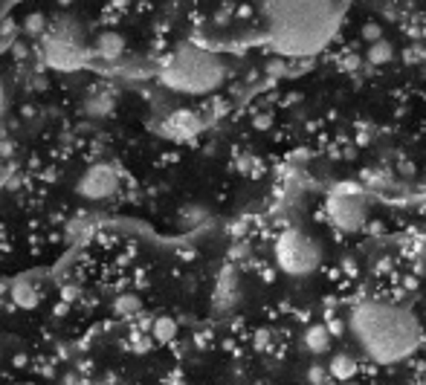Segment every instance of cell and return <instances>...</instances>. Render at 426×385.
I'll use <instances>...</instances> for the list:
<instances>
[{
	"label": "cell",
	"instance_id": "5",
	"mask_svg": "<svg viewBox=\"0 0 426 385\" xmlns=\"http://www.w3.org/2000/svg\"><path fill=\"white\" fill-rule=\"evenodd\" d=\"M116 188H119V174H116V168L110 163L90 165L79 177V183H75V191L87 200H108L110 195H116Z\"/></svg>",
	"mask_w": 426,
	"mask_h": 385
},
{
	"label": "cell",
	"instance_id": "15",
	"mask_svg": "<svg viewBox=\"0 0 426 385\" xmlns=\"http://www.w3.org/2000/svg\"><path fill=\"white\" fill-rule=\"evenodd\" d=\"M0 122H3V87H0Z\"/></svg>",
	"mask_w": 426,
	"mask_h": 385
},
{
	"label": "cell",
	"instance_id": "12",
	"mask_svg": "<svg viewBox=\"0 0 426 385\" xmlns=\"http://www.w3.org/2000/svg\"><path fill=\"white\" fill-rule=\"evenodd\" d=\"M113 310L119 313V316H131V313L140 310V301H137V296H122L119 301L113 304Z\"/></svg>",
	"mask_w": 426,
	"mask_h": 385
},
{
	"label": "cell",
	"instance_id": "9",
	"mask_svg": "<svg viewBox=\"0 0 426 385\" xmlns=\"http://www.w3.org/2000/svg\"><path fill=\"white\" fill-rule=\"evenodd\" d=\"M12 301L17 307H24V310H32L38 304V290L29 281H17V284H12Z\"/></svg>",
	"mask_w": 426,
	"mask_h": 385
},
{
	"label": "cell",
	"instance_id": "1",
	"mask_svg": "<svg viewBox=\"0 0 426 385\" xmlns=\"http://www.w3.org/2000/svg\"><path fill=\"white\" fill-rule=\"evenodd\" d=\"M351 333L365 356L395 365L412 356L423 342V327L412 310L392 301H362L351 310Z\"/></svg>",
	"mask_w": 426,
	"mask_h": 385
},
{
	"label": "cell",
	"instance_id": "14",
	"mask_svg": "<svg viewBox=\"0 0 426 385\" xmlns=\"http://www.w3.org/2000/svg\"><path fill=\"white\" fill-rule=\"evenodd\" d=\"M362 35L369 38V44H377V41H380V27H374V24H372V27H365Z\"/></svg>",
	"mask_w": 426,
	"mask_h": 385
},
{
	"label": "cell",
	"instance_id": "10",
	"mask_svg": "<svg viewBox=\"0 0 426 385\" xmlns=\"http://www.w3.org/2000/svg\"><path fill=\"white\" fill-rule=\"evenodd\" d=\"M174 333H177V324H174L171 319H157V322H154V327H151V336L157 339V342H171Z\"/></svg>",
	"mask_w": 426,
	"mask_h": 385
},
{
	"label": "cell",
	"instance_id": "13",
	"mask_svg": "<svg viewBox=\"0 0 426 385\" xmlns=\"http://www.w3.org/2000/svg\"><path fill=\"white\" fill-rule=\"evenodd\" d=\"M328 377H331V374H328L325 368H319V365H316V368H311V382H316V385H322Z\"/></svg>",
	"mask_w": 426,
	"mask_h": 385
},
{
	"label": "cell",
	"instance_id": "16",
	"mask_svg": "<svg viewBox=\"0 0 426 385\" xmlns=\"http://www.w3.org/2000/svg\"><path fill=\"white\" fill-rule=\"evenodd\" d=\"M420 261L426 264V241H423V246H420Z\"/></svg>",
	"mask_w": 426,
	"mask_h": 385
},
{
	"label": "cell",
	"instance_id": "8",
	"mask_svg": "<svg viewBox=\"0 0 426 385\" xmlns=\"http://www.w3.org/2000/svg\"><path fill=\"white\" fill-rule=\"evenodd\" d=\"M328 374H331V379H351L357 374V359L351 354H334Z\"/></svg>",
	"mask_w": 426,
	"mask_h": 385
},
{
	"label": "cell",
	"instance_id": "17",
	"mask_svg": "<svg viewBox=\"0 0 426 385\" xmlns=\"http://www.w3.org/2000/svg\"><path fill=\"white\" fill-rule=\"evenodd\" d=\"M423 385H426V382H423Z\"/></svg>",
	"mask_w": 426,
	"mask_h": 385
},
{
	"label": "cell",
	"instance_id": "7",
	"mask_svg": "<svg viewBox=\"0 0 426 385\" xmlns=\"http://www.w3.org/2000/svg\"><path fill=\"white\" fill-rule=\"evenodd\" d=\"M302 342H304V348L311 351V354H325L328 348H331V327H325V324H307Z\"/></svg>",
	"mask_w": 426,
	"mask_h": 385
},
{
	"label": "cell",
	"instance_id": "3",
	"mask_svg": "<svg viewBox=\"0 0 426 385\" xmlns=\"http://www.w3.org/2000/svg\"><path fill=\"white\" fill-rule=\"evenodd\" d=\"M226 79V67L218 55L198 47H180L163 67V82L186 96H203L218 90Z\"/></svg>",
	"mask_w": 426,
	"mask_h": 385
},
{
	"label": "cell",
	"instance_id": "4",
	"mask_svg": "<svg viewBox=\"0 0 426 385\" xmlns=\"http://www.w3.org/2000/svg\"><path fill=\"white\" fill-rule=\"evenodd\" d=\"M276 261H279V266L284 269L287 275L302 278V275H311L314 269L319 266L322 252H319V246H316L314 238H307L304 232L290 229V232H281L279 241H276Z\"/></svg>",
	"mask_w": 426,
	"mask_h": 385
},
{
	"label": "cell",
	"instance_id": "11",
	"mask_svg": "<svg viewBox=\"0 0 426 385\" xmlns=\"http://www.w3.org/2000/svg\"><path fill=\"white\" fill-rule=\"evenodd\" d=\"M392 55H395V50L385 44V41H377V44L369 47V61H372V64H389Z\"/></svg>",
	"mask_w": 426,
	"mask_h": 385
},
{
	"label": "cell",
	"instance_id": "2",
	"mask_svg": "<svg viewBox=\"0 0 426 385\" xmlns=\"http://www.w3.org/2000/svg\"><path fill=\"white\" fill-rule=\"evenodd\" d=\"M270 44L284 55H311L337 27L334 0H264Z\"/></svg>",
	"mask_w": 426,
	"mask_h": 385
},
{
	"label": "cell",
	"instance_id": "6",
	"mask_svg": "<svg viewBox=\"0 0 426 385\" xmlns=\"http://www.w3.org/2000/svg\"><path fill=\"white\" fill-rule=\"evenodd\" d=\"M328 218L339 232H357L365 223V203L357 195H334L328 200Z\"/></svg>",
	"mask_w": 426,
	"mask_h": 385
}]
</instances>
